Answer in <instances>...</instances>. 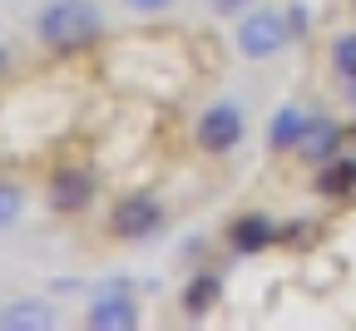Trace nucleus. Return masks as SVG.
Instances as JSON below:
<instances>
[{
    "label": "nucleus",
    "instance_id": "1",
    "mask_svg": "<svg viewBox=\"0 0 356 331\" xmlns=\"http://www.w3.org/2000/svg\"><path fill=\"white\" fill-rule=\"evenodd\" d=\"M99 6L95 0H50V6L40 10L35 30L44 45H55V50H74V45H89L99 35Z\"/></svg>",
    "mask_w": 356,
    "mask_h": 331
},
{
    "label": "nucleus",
    "instance_id": "2",
    "mask_svg": "<svg viewBox=\"0 0 356 331\" xmlns=\"http://www.w3.org/2000/svg\"><path fill=\"white\" fill-rule=\"evenodd\" d=\"M238 55L243 60H273L282 45L292 40V25H287V15L282 10H252L243 25H238Z\"/></svg>",
    "mask_w": 356,
    "mask_h": 331
},
{
    "label": "nucleus",
    "instance_id": "3",
    "mask_svg": "<svg viewBox=\"0 0 356 331\" xmlns=\"http://www.w3.org/2000/svg\"><path fill=\"white\" fill-rule=\"evenodd\" d=\"M84 326H89V331H134V326H139V307H134V297H129L124 282L104 287L95 302H89Z\"/></svg>",
    "mask_w": 356,
    "mask_h": 331
},
{
    "label": "nucleus",
    "instance_id": "4",
    "mask_svg": "<svg viewBox=\"0 0 356 331\" xmlns=\"http://www.w3.org/2000/svg\"><path fill=\"white\" fill-rule=\"evenodd\" d=\"M159 223H163V208H159V198H149V193L119 198L114 213H109V227L119 232V238H129V243L154 238V227H159Z\"/></svg>",
    "mask_w": 356,
    "mask_h": 331
},
{
    "label": "nucleus",
    "instance_id": "5",
    "mask_svg": "<svg viewBox=\"0 0 356 331\" xmlns=\"http://www.w3.org/2000/svg\"><path fill=\"white\" fill-rule=\"evenodd\" d=\"M238 138H243V109H238V104H213V109H203V119H198V149L228 154Z\"/></svg>",
    "mask_w": 356,
    "mask_h": 331
},
{
    "label": "nucleus",
    "instance_id": "6",
    "mask_svg": "<svg viewBox=\"0 0 356 331\" xmlns=\"http://www.w3.org/2000/svg\"><path fill=\"white\" fill-rule=\"evenodd\" d=\"M89 198H95V178H89L84 168H60V173L50 178V203H55L60 213H79Z\"/></svg>",
    "mask_w": 356,
    "mask_h": 331
},
{
    "label": "nucleus",
    "instance_id": "7",
    "mask_svg": "<svg viewBox=\"0 0 356 331\" xmlns=\"http://www.w3.org/2000/svg\"><path fill=\"white\" fill-rule=\"evenodd\" d=\"M312 163H327V159H337V149H341V129L327 119V114H312L307 119V134H302V144H297Z\"/></svg>",
    "mask_w": 356,
    "mask_h": 331
},
{
    "label": "nucleus",
    "instance_id": "8",
    "mask_svg": "<svg viewBox=\"0 0 356 331\" xmlns=\"http://www.w3.org/2000/svg\"><path fill=\"white\" fill-rule=\"evenodd\" d=\"M307 109H297V104H282L277 114H273V124H267V149H297L302 144V134H307Z\"/></svg>",
    "mask_w": 356,
    "mask_h": 331
},
{
    "label": "nucleus",
    "instance_id": "9",
    "mask_svg": "<svg viewBox=\"0 0 356 331\" xmlns=\"http://www.w3.org/2000/svg\"><path fill=\"white\" fill-rule=\"evenodd\" d=\"M273 238H277V227L262 213H248V218L233 223V248L238 252H262V248H273Z\"/></svg>",
    "mask_w": 356,
    "mask_h": 331
},
{
    "label": "nucleus",
    "instance_id": "10",
    "mask_svg": "<svg viewBox=\"0 0 356 331\" xmlns=\"http://www.w3.org/2000/svg\"><path fill=\"white\" fill-rule=\"evenodd\" d=\"M44 326H55L44 302H10L0 312V331H44Z\"/></svg>",
    "mask_w": 356,
    "mask_h": 331
},
{
    "label": "nucleus",
    "instance_id": "11",
    "mask_svg": "<svg viewBox=\"0 0 356 331\" xmlns=\"http://www.w3.org/2000/svg\"><path fill=\"white\" fill-rule=\"evenodd\" d=\"M317 188H322L327 198L351 193V188H356V159H327V168L317 173Z\"/></svg>",
    "mask_w": 356,
    "mask_h": 331
},
{
    "label": "nucleus",
    "instance_id": "12",
    "mask_svg": "<svg viewBox=\"0 0 356 331\" xmlns=\"http://www.w3.org/2000/svg\"><path fill=\"white\" fill-rule=\"evenodd\" d=\"M184 302H188V312H193V316H198V312H208V307L218 302V277H213V272H198V277L188 282Z\"/></svg>",
    "mask_w": 356,
    "mask_h": 331
},
{
    "label": "nucleus",
    "instance_id": "13",
    "mask_svg": "<svg viewBox=\"0 0 356 331\" xmlns=\"http://www.w3.org/2000/svg\"><path fill=\"white\" fill-rule=\"evenodd\" d=\"M20 213H25V193L15 183H0V227H10Z\"/></svg>",
    "mask_w": 356,
    "mask_h": 331
},
{
    "label": "nucleus",
    "instance_id": "14",
    "mask_svg": "<svg viewBox=\"0 0 356 331\" xmlns=\"http://www.w3.org/2000/svg\"><path fill=\"white\" fill-rule=\"evenodd\" d=\"M332 65H337V74H341V79H351V74H356V35H341V40L332 45Z\"/></svg>",
    "mask_w": 356,
    "mask_h": 331
},
{
    "label": "nucleus",
    "instance_id": "15",
    "mask_svg": "<svg viewBox=\"0 0 356 331\" xmlns=\"http://www.w3.org/2000/svg\"><path fill=\"white\" fill-rule=\"evenodd\" d=\"M129 10H139V15H154V10H168L173 0H124Z\"/></svg>",
    "mask_w": 356,
    "mask_h": 331
},
{
    "label": "nucleus",
    "instance_id": "16",
    "mask_svg": "<svg viewBox=\"0 0 356 331\" xmlns=\"http://www.w3.org/2000/svg\"><path fill=\"white\" fill-rule=\"evenodd\" d=\"M287 25H292V40H297V35L307 30V10H302V6H292V15H287Z\"/></svg>",
    "mask_w": 356,
    "mask_h": 331
},
{
    "label": "nucleus",
    "instance_id": "17",
    "mask_svg": "<svg viewBox=\"0 0 356 331\" xmlns=\"http://www.w3.org/2000/svg\"><path fill=\"white\" fill-rule=\"evenodd\" d=\"M243 6H248V0H213L218 15H233V10H243Z\"/></svg>",
    "mask_w": 356,
    "mask_h": 331
},
{
    "label": "nucleus",
    "instance_id": "18",
    "mask_svg": "<svg viewBox=\"0 0 356 331\" xmlns=\"http://www.w3.org/2000/svg\"><path fill=\"white\" fill-rule=\"evenodd\" d=\"M346 99H351V104H356V74H351V79H346Z\"/></svg>",
    "mask_w": 356,
    "mask_h": 331
},
{
    "label": "nucleus",
    "instance_id": "19",
    "mask_svg": "<svg viewBox=\"0 0 356 331\" xmlns=\"http://www.w3.org/2000/svg\"><path fill=\"white\" fill-rule=\"evenodd\" d=\"M6 60H10V55H6V50H0V74H6Z\"/></svg>",
    "mask_w": 356,
    "mask_h": 331
},
{
    "label": "nucleus",
    "instance_id": "20",
    "mask_svg": "<svg viewBox=\"0 0 356 331\" xmlns=\"http://www.w3.org/2000/svg\"><path fill=\"white\" fill-rule=\"evenodd\" d=\"M351 134H356V129H351Z\"/></svg>",
    "mask_w": 356,
    "mask_h": 331
}]
</instances>
